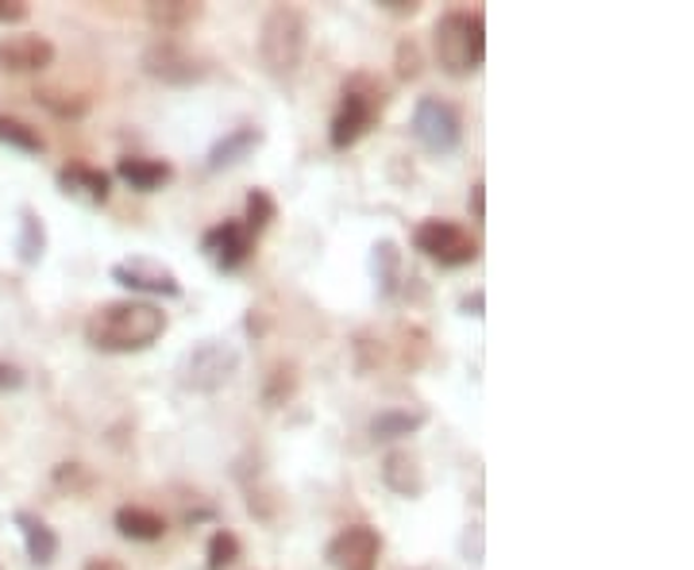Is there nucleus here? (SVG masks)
<instances>
[{"label":"nucleus","instance_id":"obj_1","mask_svg":"<svg viewBox=\"0 0 694 570\" xmlns=\"http://www.w3.org/2000/svg\"><path fill=\"white\" fill-rule=\"evenodd\" d=\"M166 332V313L155 301H109L93 309L86 321V339L93 351L104 355H132L147 351Z\"/></svg>","mask_w":694,"mask_h":570},{"label":"nucleus","instance_id":"obj_2","mask_svg":"<svg viewBox=\"0 0 694 570\" xmlns=\"http://www.w3.org/2000/svg\"><path fill=\"white\" fill-rule=\"evenodd\" d=\"M305 47H309L305 12H298L293 4H275V9L262 16V27H259V58L270 78L278 81L298 78L301 63H305Z\"/></svg>","mask_w":694,"mask_h":570},{"label":"nucleus","instance_id":"obj_3","mask_svg":"<svg viewBox=\"0 0 694 570\" xmlns=\"http://www.w3.org/2000/svg\"><path fill=\"white\" fill-rule=\"evenodd\" d=\"M436 63L448 78H471L486 58V20L482 12H444L433 27Z\"/></svg>","mask_w":694,"mask_h":570},{"label":"nucleus","instance_id":"obj_4","mask_svg":"<svg viewBox=\"0 0 694 570\" xmlns=\"http://www.w3.org/2000/svg\"><path fill=\"white\" fill-rule=\"evenodd\" d=\"M382 104H387V93H382L379 81H374L371 74H351V78L344 81V97H339V109L328 127L332 147L336 150L356 147L374 127V120L382 116Z\"/></svg>","mask_w":694,"mask_h":570},{"label":"nucleus","instance_id":"obj_5","mask_svg":"<svg viewBox=\"0 0 694 570\" xmlns=\"http://www.w3.org/2000/svg\"><path fill=\"white\" fill-rule=\"evenodd\" d=\"M239 351L224 339H201L178 362V385L190 393H216L236 378Z\"/></svg>","mask_w":694,"mask_h":570},{"label":"nucleus","instance_id":"obj_6","mask_svg":"<svg viewBox=\"0 0 694 570\" xmlns=\"http://www.w3.org/2000/svg\"><path fill=\"white\" fill-rule=\"evenodd\" d=\"M413 247L421 250L433 262L448 266V270H459V266H471L479 258V243L471 239V232H463L451 220H425L413 232Z\"/></svg>","mask_w":694,"mask_h":570},{"label":"nucleus","instance_id":"obj_7","mask_svg":"<svg viewBox=\"0 0 694 570\" xmlns=\"http://www.w3.org/2000/svg\"><path fill=\"white\" fill-rule=\"evenodd\" d=\"M413 135L433 155H451L463 139V120L440 97H421L417 109H413Z\"/></svg>","mask_w":694,"mask_h":570},{"label":"nucleus","instance_id":"obj_8","mask_svg":"<svg viewBox=\"0 0 694 570\" xmlns=\"http://www.w3.org/2000/svg\"><path fill=\"white\" fill-rule=\"evenodd\" d=\"M379 551H382L379 532L371 524H351V528H344L332 539L324 559H328L332 570H374L379 567Z\"/></svg>","mask_w":694,"mask_h":570},{"label":"nucleus","instance_id":"obj_9","mask_svg":"<svg viewBox=\"0 0 694 570\" xmlns=\"http://www.w3.org/2000/svg\"><path fill=\"white\" fill-rule=\"evenodd\" d=\"M112 281H120L124 290L155 293V298H182V281L170 266L155 262V258H124L112 266Z\"/></svg>","mask_w":694,"mask_h":570},{"label":"nucleus","instance_id":"obj_10","mask_svg":"<svg viewBox=\"0 0 694 570\" xmlns=\"http://www.w3.org/2000/svg\"><path fill=\"white\" fill-rule=\"evenodd\" d=\"M143 70L158 81H170V86H193V81L205 78V66L170 40H158L143 51Z\"/></svg>","mask_w":694,"mask_h":570},{"label":"nucleus","instance_id":"obj_11","mask_svg":"<svg viewBox=\"0 0 694 570\" xmlns=\"http://www.w3.org/2000/svg\"><path fill=\"white\" fill-rule=\"evenodd\" d=\"M201 247H205V255L213 258L216 270H239V266L251 258L255 239L247 235V227L239 224V220H224V224L209 227Z\"/></svg>","mask_w":694,"mask_h":570},{"label":"nucleus","instance_id":"obj_12","mask_svg":"<svg viewBox=\"0 0 694 570\" xmlns=\"http://www.w3.org/2000/svg\"><path fill=\"white\" fill-rule=\"evenodd\" d=\"M55 66V43L43 35H4L0 40V70L4 74H40Z\"/></svg>","mask_w":694,"mask_h":570},{"label":"nucleus","instance_id":"obj_13","mask_svg":"<svg viewBox=\"0 0 694 570\" xmlns=\"http://www.w3.org/2000/svg\"><path fill=\"white\" fill-rule=\"evenodd\" d=\"M58 189H63L66 197H74V201L89 204V209H101L112 193V178L86 163H70L58 170Z\"/></svg>","mask_w":694,"mask_h":570},{"label":"nucleus","instance_id":"obj_14","mask_svg":"<svg viewBox=\"0 0 694 570\" xmlns=\"http://www.w3.org/2000/svg\"><path fill=\"white\" fill-rule=\"evenodd\" d=\"M16 528H20V536H24L27 559H32L35 567H51V562H55V555H58L55 528H51L43 516L27 513V508H20V513H16Z\"/></svg>","mask_w":694,"mask_h":570},{"label":"nucleus","instance_id":"obj_15","mask_svg":"<svg viewBox=\"0 0 694 570\" xmlns=\"http://www.w3.org/2000/svg\"><path fill=\"white\" fill-rule=\"evenodd\" d=\"M116 178L124 181L127 189H135V193H155V189H163L166 181L174 178L170 163H158V158H120L116 163Z\"/></svg>","mask_w":694,"mask_h":570},{"label":"nucleus","instance_id":"obj_16","mask_svg":"<svg viewBox=\"0 0 694 570\" xmlns=\"http://www.w3.org/2000/svg\"><path fill=\"white\" fill-rule=\"evenodd\" d=\"M259 143H262V127H251V124L236 127V132H228L224 139L213 143V150H209V170L216 174V170H228V166L244 163Z\"/></svg>","mask_w":694,"mask_h":570},{"label":"nucleus","instance_id":"obj_17","mask_svg":"<svg viewBox=\"0 0 694 570\" xmlns=\"http://www.w3.org/2000/svg\"><path fill=\"white\" fill-rule=\"evenodd\" d=\"M382 482L398 493V498H421L425 493V474H421L417 459L410 451H390L382 462Z\"/></svg>","mask_w":694,"mask_h":570},{"label":"nucleus","instance_id":"obj_18","mask_svg":"<svg viewBox=\"0 0 694 570\" xmlns=\"http://www.w3.org/2000/svg\"><path fill=\"white\" fill-rule=\"evenodd\" d=\"M116 532L124 539H135V544H155V539L166 536V521L150 508L139 505H120L116 508Z\"/></svg>","mask_w":694,"mask_h":570},{"label":"nucleus","instance_id":"obj_19","mask_svg":"<svg viewBox=\"0 0 694 570\" xmlns=\"http://www.w3.org/2000/svg\"><path fill=\"white\" fill-rule=\"evenodd\" d=\"M425 424H428L425 409H382L371 421V436L379 439V444H390V439L413 436V432H421Z\"/></svg>","mask_w":694,"mask_h":570},{"label":"nucleus","instance_id":"obj_20","mask_svg":"<svg viewBox=\"0 0 694 570\" xmlns=\"http://www.w3.org/2000/svg\"><path fill=\"white\" fill-rule=\"evenodd\" d=\"M147 20L163 32H182L201 20V4L198 0H150Z\"/></svg>","mask_w":694,"mask_h":570},{"label":"nucleus","instance_id":"obj_21","mask_svg":"<svg viewBox=\"0 0 694 570\" xmlns=\"http://www.w3.org/2000/svg\"><path fill=\"white\" fill-rule=\"evenodd\" d=\"M16 250H20V262L35 266L43 258V250H47V227H43V216L35 209H24L20 212V239H16Z\"/></svg>","mask_w":694,"mask_h":570},{"label":"nucleus","instance_id":"obj_22","mask_svg":"<svg viewBox=\"0 0 694 570\" xmlns=\"http://www.w3.org/2000/svg\"><path fill=\"white\" fill-rule=\"evenodd\" d=\"M371 270H374V281H379V290L390 298V293L398 290V278H402V250H398V243L390 239L374 243Z\"/></svg>","mask_w":694,"mask_h":570},{"label":"nucleus","instance_id":"obj_23","mask_svg":"<svg viewBox=\"0 0 694 570\" xmlns=\"http://www.w3.org/2000/svg\"><path fill=\"white\" fill-rule=\"evenodd\" d=\"M0 143H4V147L24 150V155H43V150H47V143H43V135L35 132L32 124H24V120H16V116H0Z\"/></svg>","mask_w":694,"mask_h":570},{"label":"nucleus","instance_id":"obj_24","mask_svg":"<svg viewBox=\"0 0 694 570\" xmlns=\"http://www.w3.org/2000/svg\"><path fill=\"white\" fill-rule=\"evenodd\" d=\"M278 216V204H275V197L267 193V189H251L247 193V212H244V220L239 224L247 227V235H259V232H267L270 227V220Z\"/></svg>","mask_w":694,"mask_h":570},{"label":"nucleus","instance_id":"obj_25","mask_svg":"<svg viewBox=\"0 0 694 570\" xmlns=\"http://www.w3.org/2000/svg\"><path fill=\"white\" fill-rule=\"evenodd\" d=\"M35 101L43 104L47 112H55V116L63 120H78L89 112V101L78 93H63V89H35Z\"/></svg>","mask_w":694,"mask_h":570},{"label":"nucleus","instance_id":"obj_26","mask_svg":"<svg viewBox=\"0 0 694 570\" xmlns=\"http://www.w3.org/2000/svg\"><path fill=\"white\" fill-rule=\"evenodd\" d=\"M239 551H244V547H239V539L232 536L228 528H221V532H213V536H209V551H205V567L209 570H228V567H236L239 562Z\"/></svg>","mask_w":694,"mask_h":570},{"label":"nucleus","instance_id":"obj_27","mask_svg":"<svg viewBox=\"0 0 694 570\" xmlns=\"http://www.w3.org/2000/svg\"><path fill=\"white\" fill-rule=\"evenodd\" d=\"M394 66H398V78H402V81H417L421 78V47H417V43H413V40L398 43Z\"/></svg>","mask_w":694,"mask_h":570},{"label":"nucleus","instance_id":"obj_28","mask_svg":"<svg viewBox=\"0 0 694 570\" xmlns=\"http://www.w3.org/2000/svg\"><path fill=\"white\" fill-rule=\"evenodd\" d=\"M293 393V370L290 367H275V375H270V385H267V405H282L286 398Z\"/></svg>","mask_w":694,"mask_h":570},{"label":"nucleus","instance_id":"obj_29","mask_svg":"<svg viewBox=\"0 0 694 570\" xmlns=\"http://www.w3.org/2000/svg\"><path fill=\"white\" fill-rule=\"evenodd\" d=\"M55 482L58 485H70V493L74 490H89V482H93V478L86 474V467H81V462H58L55 467Z\"/></svg>","mask_w":694,"mask_h":570},{"label":"nucleus","instance_id":"obj_30","mask_svg":"<svg viewBox=\"0 0 694 570\" xmlns=\"http://www.w3.org/2000/svg\"><path fill=\"white\" fill-rule=\"evenodd\" d=\"M20 20H27L24 0H0V24H20Z\"/></svg>","mask_w":694,"mask_h":570},{"label":"nucleus","instance_id":"obj_31","mask_svg":"<svg viewBox=\"0 0 694 570\" xmlns=\"http://www.w3.org/2000/svg\"><path fill=\"white\" fill-rule=\"evenodd\" d=\"M24 385V370L12 367V362H0V393L4 390H20Z\"/></svg>","mask_w":694,"mask_h":570},{"label":"nucleus","instance_id":"obj_32","mask_svg":"<svg viewBox=\"0 0 694 570\" xmlns=\"http://www.w3.org/2000/svg\"><path fill=\"white\" fill-rule=\"evenodd\" d=\"M379 9L394 12V16H417L421 0H379Z\"/></svg>","mask_w":694,"mask_h":570},{"label":"nucleus","instance_id":"obj_33","mask_svg":"<svg viewBox=\"0 0 694 570\" xmlns=\"http://www.w3.org/2000/svg\"><path fill=\"white\" fill-rule=\"evenodd\" d=\"M471 212H474V220H486V186H482V181L471 186Z\"/></svg>","mask_w":694,"mask_h":570},{"label":"nucleus","instance_id":"obj_34","mask_svg":"<svg viewBox=\"0 0 694 570\" xmlns=\"http://www.w3.org/2000/svg\"><path fill=\"white\" fill-rule=\"evenodd\" d=\"M81 570H124V562L112 559V555H93V559H86Z\"/></svg>","mask_w":694,"mask_h":570},{"label":"nucleus","instance_id":"obj_35","mask_svg":"<svg viewBox=\"0 0 694 570\" xmlns=\"http://www.w3.org/2000/svg\"><path fill=\"white\" fill-rule=\"evenodd\" d=\"M482 301H486V298H482V293H474V298H467V301H463V313H467V316H482Z\"/></svg>","mask_w":694,"mask_h":570}]
</instances>
